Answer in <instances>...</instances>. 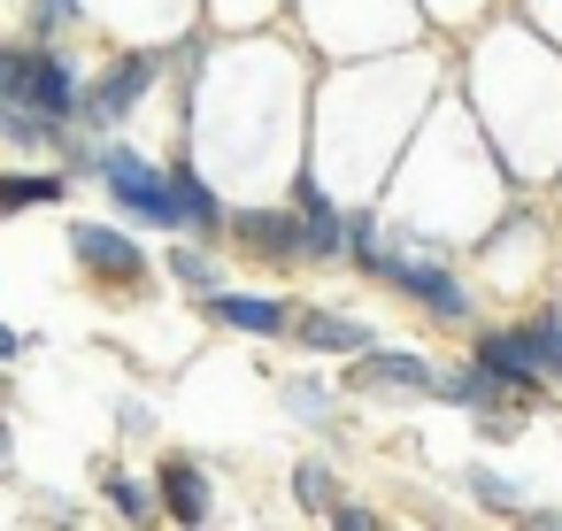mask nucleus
<instances>
[{"instance_id": "1", "label": "nucleus", "mask_w": 562, "mask_h": 531, "mask_svg": "<svg viewBox=\"0 0 562 531\" xmlns=\"http://www.w3.org/2000/svg\"><path fill=\"white\" fill-rule=\"evenodd\" d=\"M316 55L293 24L278 32H216L193 93L178 101V147L232 193H285V178L308 162V93Z\"/></svg>"}, {"instance_id": "2", "label": "nucleus", "mask_w": 562, "mask_h": 531, "mask_svg": "<svg viewBox=\"0 0 562 531\" xmlns=\"http://www.w3.org/2000/svg\"><path fill=\"white\" fill-rule=\"evenodd\" d=\"M439 47L447 39L393 47V55H347V63L316 70V93H308V170L331 193H347V201H378L385 193V178L408 155L416 124L454 86Z\"/></svg>"}, {"instance_id": "3", "label": "nucleus", "mask_w": 562, "mask_h": 531, "mask_svg": "<svg viewBox=\"0 0 562 531\" xmlns=\"http://www.w3.org/2000/svg\"><path fill=\"white\" fill-rule=\"evenodd\" d=\"M454 93L516 185L562 178V47L524 9H501L454 39Z\"/></svg>"}, {"instance_id": "4", "label": "nucleus", "mask_w": 562, "mask_h": 531, "mask_svg": "<svg viewBox=\"0 0 562 531\" xmlns=\"http://www.w3.org/2000/svg\"><path fill=\"white\" fill-rule=\"evenodd\" d=\"M508 193H516L508 162L493 155V139L477 132V116H470L462 93L447 86V93L431 101V116L416 124L408 155L393 162V178H385L378 201H385V216H393L401 231L470 255V239L508 208Z\"/></svg>"}, {"instance_id": "5", "label": "nucleus", "mask_w": 562, "mask_h": 531, "mask_svg": "<svg viewBox=\"0 0 562 531\" xmlns=\"http://www.w3.org/2000/svg\"><path fill=\"white\" fill-rule=\"evenodd\" d=\"M470 270L485 285V301H539L554 293V270H562V201L547 185H516L508 208L470 239Z\"/></svg>"}, {"instance_id": "6", "label": "nucleus", "mask_w": 562, "mask_h": 531, "mask_svg": "<svg viewBox=\"0 0 562 531\" xmlns=\"http://www.w3.org/2000/svg\"><path fill=\"white\" fill-rule=\"evenodd\" d=\"M316 63H347V55H393V47H424L431 24L416 0H293L285 16Z\"/></svg>"}, {"instance_id": "7", "label": "nucleus", "mask_w": 562, "mask_h": 531, "mask_svg": "<svg viewBox=\"0 0 562 531\" xmlns=\"http://www.w3.org/2000/svg\"><path fill=\"white\" fill-rule=\"evenodd\" d=\"M86 185H93L124 224L155 231V239L186 231V201H178V170H170V155H147V147H139V139H124V132L93 147Z\"/></svg>"}, {"instance_id": "8", "label": "nucleus", "mask_w": 562, "mask_h": 531, "mask_svg": "<svg viewBox=\"0 0 562 531\" xmlns=\"http://www.w3.org/2000/svg\"><path fill=\"white\" fill-rule=\"evenodd\" d=\"M170 93V55L155 39H109L101 63H86V101H78V124L93 139H116L139 124L147 101Z\"/></svg>"}, {"instance_id": "9", "label": "nucleus", "mask_w": 562, "mask_h": 531, "mask_svg": "<svg viewBox=\"0 0 562 531\" xmlns=\"http://www.w3.org/2000/svg\"><path fill=\"white\" fill-rule=\"evenodd\" d=\"M63 255H70V270H78L93 293H109V301H139V293L162 285V255H155L147 231L124 224L116 208H109V216H70Z\"/></svg>"}, {"instance_id": "10", "label": "nucleus", "mask_w": 562, "mask_h": 531, "mask_svg": "<svg viewBox=\"0 0 562 531\" xmlns=\"http://www.w3.org/2000/svg\"><path fill=\"white\" fill-rule=\"evenodd\" d=\"M224 247H232V262H247V270H262V278H301V270H308L301 216H293L285 193H247V201H232Z\"/></svg>"}, {"instance_id": "11", "label": "nucleus", "mask_w": 562, "mask_h": 531, "mask_svg": "<svg viewBox=\"0 0 562 531\" xmlns=\"http://www.w3.org/2000/svg\"><path fill=\"white\" fill-rule=\"evenodd\" d=\"M0 93H16V101H32L47 116L78 124V101H86V55H78V39H16L9 86H0Z\"/></svg>"}, {"instance_id": "12", "label": "nucleus", "mask_w": 562, "mask_h": 531, "mask_svg": "<svg viewBox=\"0 0 562 531\" xmlns=\"http://www.w3.org/2000/svg\"><path fill=\"white\" fill-rule=\"evenodd\" d=\"M293 293H278V285H216V293H201L193 301V316L209 324V331H224V339H247V347H285V331H293Z\"/></svg>"}, {"instance_id": "13", "label": "nucleus", "mask_w": 562, "mask_h": 531, "mask_svg": "<svg viewBox=\"0 0 562 531\" xmlns=\"http://www.w3.org/2000/svg\"><path fill=\"white\" fill-rule=\"evenodd\" d=\"M331 370H339L347 400H431V385H439V354L401 347V339H378V347H362L355 362H331Z\"/></svg>"}, {"instance_id": "14", "label": "nucleus", "mask_w": 562, "mask_h": 531, "mask_svg": "<svg viewBox=\"0 0 562 531\" xmlns=\"http://www.w3.org/2000/svg\"><path fill=\"white\" fill-rule=\"evenodd\" d=\"M378 339H385L378 316L355 308V301H301V308H293V331H285V347L308 354V362H355V354L378 347Z\"/></svg>"}, {"instance_id": "15", "label": "nucleus", "mask_w": 562, "mask_h": 531, "mask_svg": "<svg viewBox=\"0 0 562 531\" xmlns=\"http://www.w3.org/2000/svg\"><path fill=\"white\" fill-rule=\"evenodd\" d=\"M462 354H470V362H485V370H493L516 400H531L539 416L554 408V385H547V370H539V354H531V339H524V324H516V316H485V324L462 339Z\"/></svg>"}, {"instance_id": "16", "label": "nucleus", "mask_w": 562, "mask_h": 531, "mask_svg": "<svg viewBox=\"0 0 562 531\" xmlns=\"http://www.w3.org/2000/svg\"><path fill=\"white\" fill-rule=\"evenodd\" d=\"M285 201L301 216V247H308V270H347V193H331L308 162L285 178Z\"/></svg>"}, {"instance_id": "17", "label": "nucleus", "mask_w": 562, "mask_h": 531, "mask_svg": "<svg viewBox=\"0 0 562 531\" xmlns=\"http://www.w3.org/2000/svg\"><path fill=\"white\" fill-rule=\"evenodd\" d=\"M155 500H162V523H178V531H209L224 508V493H216V470L201 462V454H186V447H162L155 454Z\"/></svg>"}, {"instance_id": "18", "label": "nucleus", "mask_w": 562, "mask_h": 531, "mask_svg": "<svg viewBox=\"0 0 562 531\" xmlns=\"http://www.w3.org/2000/svg\"><path fill=\"white\" fill-rule=\"evenodd\" d=\"M201 16V0H86V32L101 39H170Z\"/></svg>"}, {"instance_id": "19", "label": "nucleus", "mask_w": 562, "mask_h": 531, "mask_svg": "<svg viewBox=\"0 0 562 531\" xmlns=\"http://www.w3.org/2000/svg\"><path fill=\"white\" fill-rule=\"evenodd\" d=\"M270 400H278L285 423H301V431H316V439H331L339 416H347V385H339V370H316V362L270 377Z\"/></svg>"}, {"instance_id": "20", "label": "nucleus", "mask_w": 562, "mask_h": 531, "mask_svg": "<svg viewBox=\"0 0 562 531\" xmlns=\"http://www.w3.org/2000/svg\"><path fill=\"white\" fill-rule=\"evenodd\" d=\"M86 178L63 170V162H0V224H16V216H47V208H70Z\"/></svg>"}, {"instance_id": "21", "label": "nucleus", "mask_w": 562, "mask_h": 531, "mask_svg": "<svg viewBox=\"0 0 562 531\" xmlns=\"http://www.w3.org/2000/svg\"><path fill=\"white\" fill-rule=\"evenodd\" d=\"M155 255H162V285H170V293H186V301H201V293H216V285L232 278V247H224V239L170 231Z\"/></svg>"}, {"instance_id": "22", "label": "nucleus", "mask_w": 562, "mask_h": 531, "mask_svg": "<svg viewBox=\"0 0 562 531\" xmlns=\"http://www.w3.org/2000/svg\"><path fill=\"white\" fill-rule=\"evenodd\" d=\"M93 500L109 523H132V531H155L162 523V500H155V470H132V462H93Z\"/></svg>"}, {"instance_id": "23", "label": "nucleus", "mask_w": 562, "mask_h": 531, "mask_svg": "<svg viewBox=\"0 0 562 531\" xmlns=\"http://www.w3.org/2000/svg\"><path fill=\"white\" fill-rule=\"evenodd\" d=\"M63 139H70L63 116L32 109V101H16V93H0V155H9V162H55Z\"/></svg>"}, {"instance_id": "24", "label": "nucleus", "mask_w": 562, "mask_h": 531, "mask_svg": "<svg viewBox=\"0 0 562 531\" xmlns=\"http://www.w3.org/2000/svg\"><path fill=\"white\" fill-rule=\"evenodd\" d=\"M339 493H347V470H339V454H331V447L293 454V470H285V500H293V516L324 523V508H331Z\"/></svg>"}, {"instance_id": "25", "label": "nucleus", "mask_w": 562, "mask_h": 531, "mask_svg": "<svg viewBox=\"0 0 562 531\" xmlns=\"http://www.w3.org/2000/svg\"><path fill=\"white\" fill-rule=\"evenodd\" d=\"M454 485H462V500L477 508V516H493V523H516V508L531 500L524 493V477H508L501 462H485V454H470L462 470H454Z\"/></svg>"}, {"instance_id": "26", "label": "nucleus", "mask_w": 562, "mask_h": 531, "mask_svg": "<svg viewBox=\"0 0 562 531\" xmlns=\"http://www.w3.org/2000/svg\"><path fill=\"white\" fill-rule=\"evenodd\" d=\"M516 324H524V339H531V354H539L547 385L562 393V301H554V293H539V301H524V308H516Z\"/></svg>"}, {"instance_id": "27", "label": "nucleus", "mask_w": 562, "mask_h": 531, "mask_svg": "<svg viewBox=\"0 0 562 531\" xmlns=\"http://www.w3.org/2000/svg\"><path fill=\"white\" fill-rule=\"evenodd\" d=\"M86 32V0H24L16 39H78Z\"/></svg>"}, {"instance_id": "28", "label": "nucleus", "mask_w": 562, "mask_h": 531, "mask_svg": "<svg viewBox=\"0 0 562 531\" xmlns=\"http://www.w3.org/2000/svg\"><path fill=\"white\" fill-rule=\"evenodd\" d=\"M201 16L216 32H278L293 16V0H201Z\"/></svg>"}, {"instance_id": "29", "label": "nucleus", "mask_w": 562, "mask_h": 531, "mask_svg": "<svg viewBox=\"0 0 562 531\" xmlns=\"http://www.w3.org/2000/svg\"><path fill=\"white\" fill-rule=\"evenodd\" d=\"M416 9H424L431 39H462V32H477L485 16H501L508 0H416Z\"/></svg>"}, {"instance_id": "30", "label": "nucleus", "mask_w": 562, "mask_h": 531, "mask_svg": "<svg viewBox=\"0 0 562 531\" xmlns=\"http://www.w3.org/2000/svg\"><path fill=\"white\" fill-rule=\"evenodd\" d=\"M109 431H116L124 447H147V439L162 431V408H155L147 393H116V400H109Z\"/></svg>"}, {"instance_id": "31", "label": "nucleus", "mask_w": 562, "mask_h": 531, "mask_svg": "<svg viewBox=\"0 0 562 531\" xmlns=\"http://www.w3.org/2000/svg\"><path fill=\"white\" fill-rule=\"evenodd\" d=\"M24 500H32V508H24L32 523H63V531H86V523H93V508H86V500H70L63 485H32Z\"/></svg>"}, {"instance_id": "32", "label": "nucleus", "mask_w": 562, "mask_h": 531, "mask_svg": "<svg viewBox=\"0 0 562 531\" xmlns=\"http://www.w3.org/2000/svg\"><path fill=\"white\" fill-rule=\"evenodd\" d=\"M393 516L378 508V500H362V493H339L331 508H324V531H385Z\"/></svg>"}, {"instance_id": "33", "label": "nucleus", "mask_w": 562, "mask_h": 531, "mask_svg": "<svg viewBox=\"0 0 562 531\" xmlns=\"http://www.w3.org/2000/svg\"><path fill=\"white\" fill-rule=\"evenodd\" d=\"M508 9H524V16H531V24L562 47V0H508Z\"/></svg>"}, {"instance_id": "34", "label": "nucleus", "mask_w": 562, "mask_h": 531, "mask_svg": "<svg viewBox=\"0 0 562 531\" xmlns=\"http://www.w3.org/2000/svg\"><path fill=\"white\" fill-rule=\"evenodd\" d=\"M516 523H524V531H562V500H524Z\"/></svg>"}, {"instance_id": "35", "label": "nucleus", "mask_w": 562, "mask_h": 531, "mask_svg": "<svg viewBox=\"0 0 562 531\" xmlns=\"http://www.w3.org/2000/svg\"><path fill=\"white\" fill-rule=\"evenodd\" d=\"M32 347H40V339H32V331H16V324H9V316H0V370H16V362H24V354H32Z\"/></svg>"}, {"instance_id": "36", "label": "nucleus", "mask_w": 562, "mask_h": 531, "mask_svg": "<svg viewBox=\"0 0 562 531\" xmlns=\"http://www.w3.org/2000/svg\"><path fill=\"white\" fill-rule=\"evenodd\" d=\"M9 477H16V416L0 408V485H9Z\"/></svg>"}, {"instance_id": "37", "label": "nucleus", "mask_w": 562, "mask_h": 531, "mask_svg": "<svg viewBox=\"0 0 562 531\" xmlns=\"http://www.w3.org/2000/svg\"><path fill=\"white\" fill-rule=\"evenodd\" d=\"M9 55H16V32H0V86H9Z\"/></svg>"}, {"instance_id": "38", "label": "nucleus", "mask_w": 562, "mask_h": 531, "mask_svg": "<svg viewBox=\"0 0 562 531\" xmlns=\"http://www.w3.org/2000/svg\"><path fill=\"white\" fill-rule=\"evenodd\" d=\"M16 9H24V0H0V16H9V24H16Z\"/></svg>"}, {"instance_id": "39", "label": "nucleus", "mask_w": 562, "mask_h": 531, "mask_svg": "<svg viewBox=\"0 0 562 531\" xmlns=\"http://www.w3.org/2000/svg\"><path fill=\"white\" fill-rule=\"evenodd\" d=\"M554 301H562V270H554Z\"/></svg>"}, {"instance_id": "40", "label": "nucleus", "mask_w": 562, "mask_h": 531, "mask_svg": "<svg viewBox=\"0 0 562 531\" xmlns=\"http://www.w3.org/2000/svg\"><path fill=\"white\" fill-rule=\"evenodd\" d=\"M547 193H554V201H562V178H554V185H547Z\"/></svg>"}]
</instances>
